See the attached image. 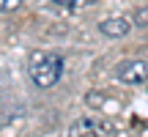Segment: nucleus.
<instances>
[{"instance_id": "obj_1", "label": "nucleus", "mask_w": 148, "mask_h": 137, "mask_svg": "<svg viewBox=\"0 0 148 137\" xmlns=\"http://www.w3.org/2000/svg\"><path fill=\"white\" fill-rule=\"evenodd\" d=\"M27 74L36 88H52L63 74V58L55 52H33L27 60Z\"/></svg>"}, {"instance_id": "obj_2", "label": "nucleus", "mask_w": 148, "mask_h": 137, "mask_svg": "<svg viewBox=\"0 0 148 137\" xmlns=\"http://www.w3.org/2000/svg\"><path fill=\"white\" fill-rule=\"evenodd\" d=\"M118 79L123 85H143L148 82V60H126L118 66Z\"/></svg>"}, {"instance_id": "obj_3", "label": "nucleus", "mask_w": 148, "mask_h": 137, "mask_svg": "<svg viewBox=\"0 0 148 137\" xmlns=\"http://www.w3.org/2000/svg\"><path fill=\"white\" fill-rule=\"evenodd\" d=\"M99 30L104 33L107 38H123V36H129V30H132V22L123 19V16H110V19L99 22Z\"/></svg>"}, {"instance_id": "obj_4", "label": "nucleus", "mask_w": 148, "mask_h": 137, "mask_svg": "<svg viewBox=\"0 0 148 137\" xmlns=\"http://www.w3.org/2000/svg\"><path fill=\"white\" fill-rule=\"evenodd\" d=\"M47 3V8H52L55 14H74V11H79L82 5H90L93 0H44Z\"/></svg>"}, {"instance_id": "obj_5", "label": "nucleus", "mask_w": 148, "mask_h": 137, "mask_svg": "<svg viewBox=\"0 0 148 137\" xmlns=\"http://www.w3.org/2000/svg\"><path fill=\"white\" fill-rule=\"evenodd\" d=\"M69 137H99V126L90 118H79L69 126Z\"/></svg>"}, {"instance_id": "obj_6", "label": "nucleus", "mask_w": 148, "mask_h": 137, "mask_svg": "<svg viewBox=\"0 0 148 137\" xmlns=\"http://www.w3.org/2000/svg\"><path fill=\"white\" fill-rule=\"evenodd\" d=\"M134 25L148 27V5H143V8H137V11H134Z\"/></svg>"}, {"instance_id": "obj_7", "label": "nucleus", "mask_w": 148, "mask_h": 137, "mask_svg": "<svg viewBox=\"0 0 148 137\" xmlns=\"http://www.w3.org/2000/svg\"><path fill=\"white\" fill-rule=\"evenodd\" d=\"M19 5H22V0H0V14L14 11V8H19Z\"/></svg>"}, {"instance_id": "obj_8", "label": "nucleus", "mask_w": 148, "mask_h": 137, "mask_svg": "<svg viewBox=\"0 0 148 137\" xmlns=\"http://www.w3.org/2000/svg\"><path fill=\"white\" fill-rule=\"evenodd\" d=\"M88 104L90 107H101V93H96V90H93V93H88Z\"/></svg>"}]
</instances>
